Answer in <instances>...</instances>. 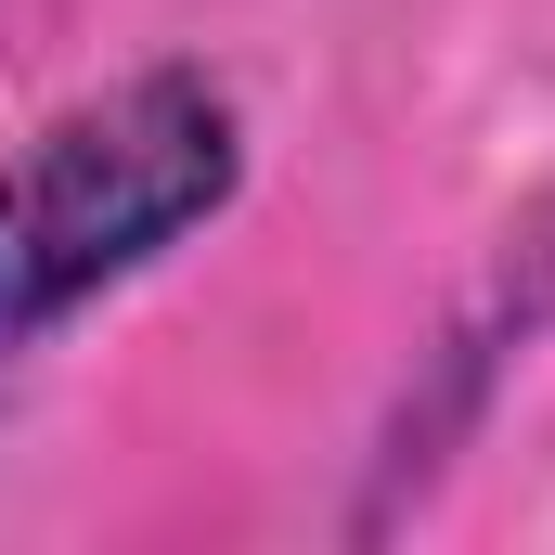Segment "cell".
I'll use <instances>...</instances> for the list:
<instances>
[{
	"instance_id": "6da1fadb",
	"label": "cell",
	"mask_w": 555,
	"mask_h": 555,
	"mask_svg": "<svg viewBox=\"0 0 555 555\" xmlns=\"http://www.w3.org/2000/svg\"><path fill=\"white\" fill-rule=\"evenodd\" d=\"M246 181V117L207 65H142L117 91L65 104L0 168V349L52 336L104 284L155 272L181 233H207Z\"/></svg>"
}]
</instances>
